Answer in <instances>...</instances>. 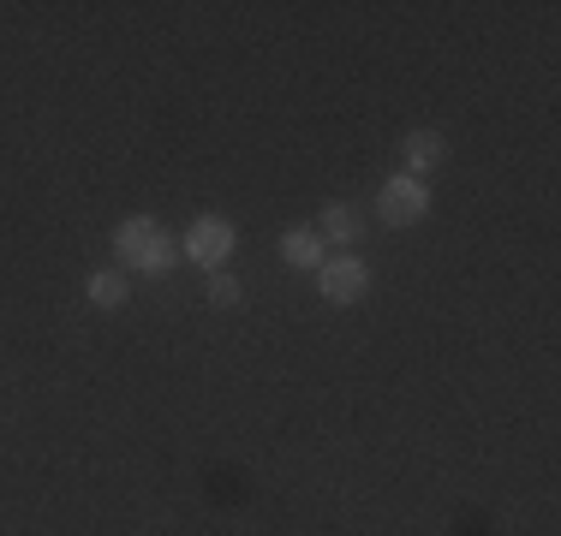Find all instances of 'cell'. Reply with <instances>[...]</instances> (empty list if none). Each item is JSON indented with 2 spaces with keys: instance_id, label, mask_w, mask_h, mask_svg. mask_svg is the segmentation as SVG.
Masks as SVG:
<instances>
[{
  "instance_id": "3957f363",
  "label": "cell",
  "mask_w": 561,
  "mask_h": 536,
  "mask_svg": "<svg viewBox=\"0 0 561 536\" xmlns=\"http://www.w3.org/2000/svg\"><path fill=\"white\" fill-rule=\"evenodd\" d=\"M377 214H382V226H419V221H431V185L412 179V173H394V179H382Z\"/></svg>"
},
{
  "instance_id": "9c48e42d",
  "label": "cell",
  "mask_w": 561,
  "mask_h": 536,
  "mask_svg": "<svg viewBox=\"0 0 561 536\" xmlns=\"http://www.w3.org/2000/svg\"><path fill=\"white\" fill-rule=\"evenodd\" d=\"M209 304H216V311H239V304H245V287H239L227 268H216V275H209Z\"/></svg>"
},
{
  "instance_id": "ba28073f",
  "label": "cell",
  "mask_w": 561,
  "mask_h": 536,
  "mask_svg": "<svg viewBox=\"0 0 561 536\" xmlns=\"http://www.w3.org/2000/svg\"><path fill=\"white\" fill-rule=\"evenodd\" d=\"M358 233H365V221H358L353 203H323V238H335V245H353Z\"/></svg>"
},
{
  "instance_id": "6da1fadb",
  "label": "cell",
  "mask_w": 561,
  "mask_h": 536,
  "mask_svg": "<svg viewBox=\"0 0 561 536\" xmlns=\"http://www.w3.org/2000/svg\"><path fill=\"white\" fill-rule=\"evenodd\" d=\"M114 250H119V268H126V275L162 280V275L180 268V245H173L150 214H126V221L114 226Z\"/></svg>"
},
{
  "instance_id": "8992f818",
  "label": "cell",
  "mask_w": 561,
  "mask_h": 536,
  "mask_svg": "<svg viewBox=\"0 0 561 536\" xmlns=\"http://www.w3.org/2000/svg\"><path fill=\"white\" fill-rule=\"evenodd\" d=\"M280 257H287L293 268H323V233H311V226L280 233Z\"/></svg>"
},
{
  "instance_id": "5b68a950",
  "label": "cell",
  "mask_w": 561,
  "mask_h": 536,
  "mask_svg": "<svg viewBox=\"0 0 561 536\" xmlns=\"http://www.w3.org/2000/svg\"><path fill=\"white\" fill-rule=\"evenodd\" d=\"M400 155H407V173H412V179H424V173H436V167H443L448 143H443V131L419 126V131H407V143H400Z\"/></svg>"
},
{
  "instance_id": "52a82bcc",
  "label": "cell",
  "mask_w": 561,
  "mask_h": 536,
  "mask_svg": "<svg viewBox=\"0 0 561 536\" xmlns=\"http://www.w3.org/2000/svg\"><path fill=\"white\" fill-rule=\"evenodd\" d=\"M84 299L96 304V311H119V304H126V275H119V268H96V275L84 280Z\"/></svg>"
},
{
  "instance_id": "7a4b0ae2",
  "label": "cell",
  "mask_w": 561,
  "mask_h": 536,
  "mask_svg": "<svg viewBox=\"0 0 561 536\" xmlns=\"http://www.w3.org/2000/svg\"><path fill=\"white\" fill-rule=\"evenodd\" d=\"M239 250V226L227 221V214H197L192 226H185V238H180V257L185 263H197V268H227V257Z\"/></svg>"
},
{
  "instance_id": "277c9868",
  "label": "cell",
  "mask_w": 561,
  "mask_h": 536,
  "mask_svg": "<svg viewBox=\"0 0 561 536\" xmlns=\"http://www.w3.org/2000/svg\"><path fill=\"white\" fill-rule=\"evenodd\" d=\"M317 280H323V299L329 304H358V299H365V287H370V263L365 257H323Z\"/></svg>"
}]
</instances>
